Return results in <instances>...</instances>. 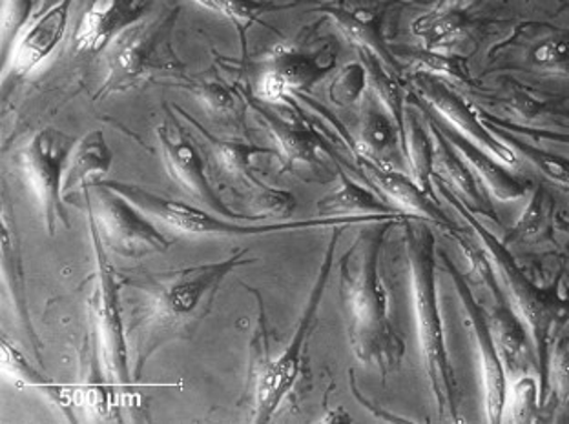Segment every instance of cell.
I'll return each instance as SVG.
<instances>
[{"label": "cell", "instance_id": "1", "mask_svg": "<svg viewBox=\"0 0 569 424\" xmlns=\"http://www.w3.org/2000/svg\"><path fill=\"white\" fill-rule=\"evenodd\" d=\"M258 263L247 250L224 261L189 269L147 272L122 279L128 343L133 346V381L158 350L173 341L192 339L212 312L219 290L234 270Z\"/></svg>", "mask_w": 569, "mask_h": 424}, {"label": "cell", "instance_id": "2", "mask_svg": "<svg viewBox=\"0 0 569 424\" xmlns=\"http://www.w3.org/2000/svg\"><path fill=\"white\" fill-rule=\"evenodd\" d=\"M398 221L363 224L351 250L340 259V299L352 354L360 363L372 366L381 377L398 370L406 344L391 321L389 295L381 283V246L387 232Z\"/></svg>", "mask_w": 569, "mask_h": 424}, {"label": "cell", "instance_id": "3", "mask_svg": "<svg viewBox=\"0 0 569 424\" xmlns=\"http://www.w3.org/2000/svg\"><path fill=\"white\" fill-rule=\"evenodd\" d=\"M432 186L440 198L446 199L457 210L463 223L471 228V232L477 235L483 250L488 252L497 275L506 289L509 304L522 319L529 335L533 339L535 352L539 361L540 388L546 403L551 346L559 337L560 330L569 323V283H566L565 273H560L559 279L549 286L535 283L533 277H529L528 273L520 269L509 248L493 232H489L480 219L475 218V213L463 204L457 193L452 192L451 186L437 178H432Z\"/></svg>", "mask_w": 569, "mask_h": 424}, {"label": "cell", "instance_id": "4", "mask_svg": "<svg viewBox=\"0 0 569 424\" xmlns=\"http://www.w3.org/2000/svg\"><path fill=\"white\" fill-rule=\"evenodd\" d=\"M407 261L411 272V295L417 317L427 381L437 404L438 420L458 423L455 370L449 359L437 290V239L423 219L403 221Z\"/></svg>", "mask_w": 569, "mask_h": 424}, {"label": "cell", "instance_id": "5", "mask_svg": "<svg viewBox=\"0 0 569 424\" xmlns=\"http://www.w3.org/2000/svg\"><path fill=\"white\" fill-rule=\"evenodd\" d=\"M113 192L121 193L122 198L136 204L148 218L167 224L178 232L190 235H219V238H243V235H270V233L301 232L315 228L355 226V224L378 223V221H398L403 223L409 215H355V218H318L303 219V221H281L272 224H239L232 219H224L218 213L192 206L184 202L158 195L144 188L128 184V182L102 181Z\"/></svg>", "mask_w": 569, "mask_h": 424}, {"label": "cell", "instance_id": "6", "mask_svg": "<svg viewBox=\"0 0 569 424\" xmlns=\"http://www.w3.org/2000/svg\"><path fill=\"white\" fill-rule=\"evenodd\" d=\"M179 10L159 16H144L121 31L104 50V81L99 97L136 88L153 77L170 75L178 70V57L172 50L173 26Z\"/></svg>", "mask_w": 569, "mask_h": 424}, {"label": "cell", "instance_id": "7", "mask_svg": "<svg viewBox=\"0 0 569 424\" xmlns=\"http://www.w3.org/2000/svg\"><path fill=\"white\" fill-rule=\"evenodd\" d=\"M338 228L329 241L326 258L321 261L320 272L312 284L309 301H307L306 310L301 313L300 323L296 326L289 346L281 352L280 357L272 359V361L263 359L256 369L254 423H269L276 412L280 410L283 401L289 400L290 394L295 392L296 383L303 377L307 343H309L310 334L315 329L316 315L320 310L327 284L331 279L332 266H335L336 244L340 241L341 235Z\"/></svg>", "mask_w": 569, "mask_h": 424}, {"label": "cell", "instance_id": "8", "mask_svg": "<svg viewBox=\"0 0 569 424\" xmlns=\"http://www.w3.org/2000/svg\"><path fill=\"white\" fill-rule=\"evenodd\" d=\"M88 230L96 253V290L92 295L93 323H96L97 346L101 354L102 370L108 383L116 390L133 386L130 366V343L127 335V313L122 303V279L108 259L96 224L88 215Z\"/></svg>", "mask_w": 569, "mask_h": 424}, {"label": "cell", "instance_id": "9", "mask_svg": "<svg viewBox=\"0 0 569 424\" xmlns=\"http://www.w3.org/2000/svg\"><path fill=\"white\" fill-rule=\"evenodd\" d=\"M90 190L92 193L88 190L82 193L87 215L96 224L108 252L118 253L124 259H142L167 252L172 241L164 238L150 221L152 218L102 182Z\"/></svg>", "mask_w": 569, "mask_h": 424}, {"label": "cell", "instance_id": "10", "mask_svg": "<svg viewBox=\"0 0 569 424\" xmlns=\"http://www.w3.org/2000/svg\"><path fill=\"white\" fill-rule=\"evenodd\" d=\"M244 97V104L252 110L256 121L269 130L276 144L281 173H292L301 181L329 184L338 181L341 164L327 147L320 133L310 130L303 117L281 115L261 107L260 99Z\"/></svg>", "mask_w": 569, "mask_h": 424}, {"label": "cell", "instance_id": "11", "mask_svg": "<svg viewBox=\"0 0 569 424\" xmlns=\"http://www.w3.org/2000/svg\"><path fill=\"white\" fill-rule=\"evenodd\" d=\"M338 48L326 39L300 37L296 42L276 46L264 59L256 99L284 104L289 97L312 90L336 68Z\"/></svg>", "mask_w": 569, "mask_h": 424}, {"label": "cell", "instance_id": "12", "mask_svg": "<svg viewBox=\"0 0 569 424\" xmlns=\"http://www.w3.org/2000/svg\"><path fill=\"white\" fill-rule=\"evenodd\" d=\"M76 142L61 130L44 128L31 137L19 153L22 175L41 206L42 221L50 235H56L59 226L70 228L62 182Z\"/></svg>", "mask_w": 569, "mask_h": 424}, {"label": "cell", "instance_id": "13", "mask_svg": "<svg viewBox=\"0 0 569 424\" xmlns=\"http://www.w3.org/2000/svg\"><path fill=\"white\" fill-rule=\"evenodd\" d=\"M409 82H411L412 93L423 101V107L432 115H437L443 124L457 130L460 135L468 137L469 141L483 148L506 166H519V155L513 148L508 147L502 139H498L489 130L477 108L471 107L463 97L458 95L446 79L427 71L412 70L409 73Z\"/></svg>", "mask_w": 569, "mask_h": 424}, {"label": "cell", "instance_id": "14", "mask_svg": "<svg viewBox=\"0 0 569 424\" xmlns=\"http://www.w3.org/2000/svg\"><path fill=\"white\" fill-rule=\"evenodd\" d=\"M156 137H158L159 150H161L168 175L173 182H178V186L198 202L199 206L232 221L263 219L256 213L244 215V213L234 212L229 204H224L223 199L219 198V193L212 186L209 173L204 170L203 157L198 148L193 147L189 137L184 135L178 122L173 121L172 115L156 128Z\"/></svg>", "mask_w": 569, "mask_h": 424}, {"label": "cell", "instance_id": "15", "mask_svg": "<svg viewBox=\"0 0 569 424\" xmlns=\"http://www.w3.org/2000/svg\"><path fill=\"white\" fill-rule=\"evenodd\" d=\"M442 259L451 273L452 283L457 286L458 297H460L463 313H466V324L473 334L478 355H480L486 415H488L489 423H502L506 417L509 380L502 357L498 354L491 324H489L488 315L483 312L482 306L475 299L473 292L469 289L468 279L463 277V273L458 272L457 266H452L448 255L442 253Z\"/></svg>", "mask_w": 569, "mask_h": 424}, {"label": "cell", "instance_id": "16", "mask_svg": "<svg viewBox=\"0 0 569 424\" xmlns=\"http://www.w3.org/2000/svg\"><path fill=\"white\" fill-rule=\"evenodd\" d=\"M189 117V115H187ZM190 119V117H189ZM192 121V119H190ZM193 127L207 137L212 147L213 162L224 173V178L232 179L236 184L243 186L249 192L252 206L260 210V215H276V218H289L295 212L296 199L292 193L283 190H274L269 184L256 178L254 159L258 155H274V148L258 147L252 142L234 141V139H213L201 128V124L192 121Z\"/></svg>", "mask_w": 569, "mask_h": 424}, {"label": "cell", "instance_id": "17", "mask_svg": "<svg viewBox=\"0 0 569 424\" xmlns=\"http://www.w3.org/2000/svg\"><path fill=\"white\" fill-rule=\"evenodd\" d=\"M387 8L383 0H329L318 8V13L335 22L336 30L355 46L356 50H369L395 73H402L383 33Z\"/></svg>", "mask_w": 569, "mask_h": 424}, {"label": "cell", "instance_id": "18", "mask_svg": "<svg viewBox=\"0 0 569 424\" xmlns=\"http://www.w3.org/2000/svg\"><path fill=\"white\" fill-rule=\"evenodd\" d=\"M73 2L76 0H57L44 13L26 26L11 48L10 55L4 59L2 87H8L10 81H22L31 71L41 67L42 61H47L67 33Z\"/></svg>", "mask_w": 569, "mask_h": 424}, {"label": "cell", "instance_id": "19", "mask_svg": "<svg viewBox=\"0 0 569 424\" xmlns=\"http://www.w3.org/2000/svg\"><path fill=\"white\" fill-rule=\"evenodd\" d=\"M356 166L360 168L366 181L398 212L437 224L443 233L457 230L448 215L438 208L437 199L423 192L409 172L381 166L363 155H356Z\"/></svg>", "mask_w": 569, "mask_h": 424}, {"label": "cell", "instance_id": "20", "mask_svg": "<svg viewBox=\"0 0 569 424\" xmlns=\"http://www.w3.org/2000/svg\"><path fill=\"white\" fill-rule=\"evenodd\" d=\"M422 110L432 137V178L440 179L451 186L452 192L462 199L463 204L471 212L486 219L497 218L473 170L468 166V162L463 161V157L457 152V148L448 141V137L443 135L431 112L426 107H422Z\"/></svg>", "mask_w": 569, "mask_h": 424}, {"label": "cell", "instance_id": "21", "mask_svg": "<svg viewBox=\"0 0 569 424\" xmlns=\"http://www.w3.org/2000/svg\"><path fill=\"white\" fill-rule=\"evenodd\" d=\"M152 0H92L77 24L73 46L77 51L99 53L128 26L147 16Z\"/></svg>", "mask_w": 569, "mask_h": 424}, {"label": "cell", "instance_id": "22", "mask_svg": "<svg viewBox=\"0 0 569 424\" xmlns=\"http://www.w3.org/2000/svg\"><path fill=\"white\" fill-rule=\"evenodd\" d=\"M355 148L356 155L367 157L381 166L395 170L407 168L402 133L369 91L363 99Z\"/></svg>", "mask_w": 569, "mask_h": 424}, {"label": "cell", "instance_id": "23", "mask_svg": "<svg viewBox=\"0 0 569 424\" xmlns=\"http://www.w3.org/2000/svg\"><path fill=\"white\" fill-rule=\"evenodd\" d=\"M488 319L508 380H519L522 375L531 374L533 370L539 374L533 339L508 299L495 303Z\"/></svg>", "mask_w": 569, "mask_h": 424}, {"label": "cell", "instance_id": "24", "mask_svg": "<svg viewBox=\"0 0 569 424\" xmlns=\"http://www.w3.org/2000/svg\"><path fill=\"white\" fill-rule=\"evenodd\" d=\"M432 117L437 119L438 128L442 130L443 135L448 137V141L457 148V152L463 157V161L468 162V166L473 170L480 184L488 188L491 195L502 202L519 201L526 195L528 182L515 178L513 173L509 172L508 166L497 161L491 153L486 152L473 141H469L468 137L460 135L457 130H452L448 124H443L437 115Z\"/></svg>", "mask_w": 569, "mask_h": 424}, {"label": "cell", "instance_id": "25", "mask_svg": "<svg viewBox=\"0 0 569 424\" xmlns=\"http://www.w3.org/2000/svg\"><path fill=\"white\" fill-rule=\"evenodd\" d=\"M113 153L108 147L107 137L101 130H92L76 142L68 159L64 170L62 193L64 199H70L76 193H84L99 182L104 181L110 166H112Z\"/></svg>", "mask_w": 569, "mask_h": 424}, {"label": "cell", "instance_id": "26", "mask_svg": "<svg viewBox=\"0 0 569 424\" xmlns=\"http://www.w3.org/2000/svg\"><path fill=\"white\" fill-rule=\"evenodd\" d=\"M398 210L386 199L347 175L340 168L338 186L318 201L320 218H355V215H397Z\"/></svg>", "mask_w": 569, "mask_h": 424}, {"label": "cell", "instance_id": "27", "mask_svg": "<svg viewBox=\"0 0 569 424\" xmlns=\"http://www.w3.org/2000/svg\"><path fill=\"white\" fill-rule=\"evenodd\" d=\"M411 107H406L403 119V155H406L407 172L417 181L418 186L431 198L437 199L432 186V137L429 127H426L422 104L411 91Z\"/></svg>", "mask_w": 569, "mask_h": 424}, {"label": "cell", "instance_id": "28", "mask_svg": "<svg viewBox=\"0 0 569 424\" xmlns=\"http://www.w3.org/2000/svg\"><path fill=\"white\" fill-rule=\"evenodd\" d=\"M2 275H4L6 289L11 295V303L16 306L17 317L30 337L36 341V332L31 329L30 313L26 303L24 270H22L19 238H17L16 224H11L10 213L6 206L2 210Z\"/></svg>", "mask_w": 569, "mask_h": 424}, {"label": "cell", "instance_id": "29", "mask_svg": "<svg viewBox=\"0 0 569 424\" xmlns=\"http://www.w3.org/2000/svg\"><path fill=\"white\" fill-rule=\"evenodd\" d=\"M358 57H360V61L363 62L367 70L369 93L389 113L403 137L407 99L403 95L402 84H400V75L395 73L391 68H387L372 51L358 50Z\"/></svg>", "mask_w": 569, "mask_h": 424}, {"label": "cell", "instance_id": "30", "mask_svg": "<svg viewBox=\"0 0 569 424\" xmlns=\"http://www.w3.org/2000/svg\"><path fill=\"white\" fill-rule=\"evenodd\" d=\"M411 31L423 50L451 53L463 36L462 13L432 8L412 21Z\"/></svg>", "mask_w": 569, "mask_h": 424}, {"label": "cell", "instance_id": "31", "mask_svg": "<svg viewBox=\"0 0 569 424\" xmlns=\"http://www.w3.org/2000/svg\"><path fill=\"white\" fill-rule=\"evenodd\" d=\"M553 224V201L549 198L545 188L537 186L523 208L522 215L509 230L508 238L502 243L511 248V244L539 243L549 238Z\"/></svg>", "mask_w": 569, "mask_h": 424}, {"label": "cell", "instance_id": "32", "mask_svg": "<svg viewBox=\"0 0 569 424\" xmlns=\"http://www.w3.org/2000/svg\"><path fill=\"white\" fill-rule=\"evenodd\" d=\"M486 124H488L489 130H491L498 139H502L508 147L513 148L517 155L523 157L526 161L531 162L539 172L545 173L546 178L559 182L560 186L569 188V159L557 155V153L546 152L542 148L533 147V144L522 141L519 137H515L513 133H509L508 130L495 127L491 122H486Z\"/></svg>", "mask_w": 569, "mask_h": 424}, {"label": "cell", "instance_id": "33", "mask_svg": "<svg viewBox=\"0 0 569 424\" xmlns=\"http://www.w3.org/2000/svg\"><path fill=\"white\" fill-rule=\"evenodd\" d=\"M0 349H2V370H4L6 374H10L17 383L26 384L30 388L41 390L51 401H56L59 406L67 404L68 395L64 394V390L59 384L48 380L47 375H42L31 364H28L24 355L16 346H11L6 339H2V346Z\"/></svg>", "mask_w": 569, "mask_h": 424}, {"label": "cell", "instance_id": "34", "mask_svg": "<svg viewBox=\"0 0 569 424\" xmlns=\"http://www.w3.org/2000/svg\"><path fill=\"white\" fill-rule=\"evenodd\" d=\"M511 408V420L515 423H533L539 420L540 410L545 404L539 377L526 374L519 380L511 381V390H508V403Z\"/></svg>", "mask_w": 569, "mask_h": 424}, {"label": "cell", "instance_id": "35", "mask_svg": "<svg viewBox=\"0 0 569 424\" xmlns=\"http://www.w3.org/2000/svg\"><path fill=\"white\" fill-rule=\"evenodd\" d=\"M367 91H369L367 70L363 62L358 59L338 70L331 87H329V99L335 102L336 107H355V104L363 102Z\"/></svg>", "mask_w": 569, "mask_h": 424}, {"label": "cell", "instance_id": "36", "mask_svg": "<svg viewBox=\"0 0 569 424\" xmlns=\"http://www.w3.org/2000/svg\"><path fill=\"white\" fill-rule=\"evenodd\" d=\"M196 2L234 22L241 33L260 21V16L263 13L283 8V6L270 4L269 0L263 2L260 0H196Z\"/></svg>", "mask_w": 569, "mask_h": 424}, {"label": "cell", "instance_id": "37", "mask_svg": "<svg viewBox=\"0 0 569 424\" xmlns=\"http://www.w3.org/2000/svg\"><path fill=\"white\" fill-rule=\"evenodd\" d=\"M193 95L198 97V101L207 108V112L212 117L234 115L238 112V102H244L243 93L238 95L236 90L224 84L221 79H201L190 84Z\"/></svg>", "mask_w": 569, "mask_h": 424}, {"label": "cell", "instance_id": "38", "mask_svg": "<svg viewBox=\"0 0 569 424\" xmlns=\"http://www.w3.org/2000/svg\"><path fill=\"white\" fill-rule=\"evenodd\" d=\"M412 70H422L432 75L442 77L446 81L463 82L471 84L469 71L463 67V62L452 53H442V51L420 50L412 53ZM411 70V71H412Z\"/></svg>", "mask_w": 569, "mask_h": 424}, {"label": "cell", "instance_id": "39", "mask_svg": "<svg viewBox=\"0 0 569 424\" xmlns=\"http://www.w3.org/2000/svg\"><path fill=\"white\" fill-rule=\"evenodd\" d=\"M39 0H4L2 6V57L10 55L11 48L36 13Z\"/></svg>", "mask_w": 569, "mask_h": 424}, {"label": "cell", "instance_id": "40", "mask_svg": "<svg viewBox=\"0 0 569 424\" xmlns=\"http://www.w3.org/2000/svg\"><path fill=\"white\" fill-rule=\"evenodd\" d=\"M553 392L559 404H569V337H557L548 366V394Z\"/></svg>", "mask_w": 569, "mask_h": 424}, {"label": "cell", "instance_id": "41", "mask_svg": "<svg viewBox=\"0 0 569 424\" xmlns=\"http://www.w3.org/2000/svg\"><path fill=\"white\" fill-rule=\"evenodd\" d=\"M503 104L515 113L519 115L522 121H533L537 117L542 115L546 112V101L535 97L531 91L526 90L523 87H509L508 93L503 97Z\"/></svg>", "mask_w": 569, "mask_h": 424}, {"label": "cell", "instance_id": "42", "mask_svg": "<svg viewBox=\"0 0 569 424\" xmlns=\"http://www.w3.org/2000/svg\"><path fill=\"white\" fill-rule=\"evenodd\" d=\"M569 55V44L562 39H546L533 50L535 64L540 68L559 67Z\"/></svg>", "mask_w": 569, "mask_h": 424}, {"label": "cell", "instance_id": "43", "mask_svg": "<svg viewBox=\"0 0 569 424\" xmlns=\"http://www.w3.org/2000/svg\"><path fill=\"white\" fill-rule=\"evenodd\" d=\"M477 2H480V0H437L435 8L452 11V13H462V11L473 8Z\"/></svg>", "mask_w": 569, "mask_h": 424}, {"label": "cell", "instance_id": "44", "mask_svg": "<svg viewBox=\"0 0 569 424\" xmlns=\"http://www.w3.org/2000/svg\"><path fill=\"white\" fill-rule=\"evenodd\" d=\"M403 2H412V4H432L437 0H403Z\"/></svg>", "mask_w": 569, "mask_h": 424}, {"label": "cell", "instance_id": "45", "mask_svg": "<svg viewBox=\"0 0 569 424\" xmlns=\"http://www.w3.org/2000/svg\"><path fill=\"white\" fill-rule=\"evenodd\" d=\"M53 2H57V0H51V4H53Z\"/></svg>", "mask_w": 569, "mask_h": 424}]
</instances>
